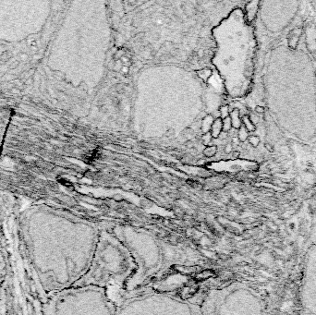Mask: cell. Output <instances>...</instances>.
Here are the masks:
<instances>
[{
  "label": "cell",
  "instance_id": "44dd1931",
  "mask_svg": "<svg viewBox=\"0 0 316 315\" xmlns=\"http://www.w3.org/2000/svg\"><path fill=\"white\" fill-rule=\"evenodd\" d=\"M174 133H175V129H172V128H171V129H168L167 130V131L165 132L164 137L166 138V139H169V138H171V137L173 136Z\"/></svg>",
  "mask_w": 316,
  "mask_h": 315
},
{
  "label": "cell",
  "instance_id": "7c38bea8",
  "mask_svg": "<svg viewBox=\"0 0 316 315\" xmlns=\"http://www.w3.org/2000/svg\"><path fill=\"white\" fill-rule=\"evenodd\" d=\"M241 121H242V125L247 129V130L249 132L254 131V130H255V125L251 122V120L249 116H247V115L243 116L242 118H241Z\"/></svg>",
  "mask_w": 316,
  "mask_h": 315
},
{
  "label": "cell",
  "instance_id": "d4e9b609",
  "mask_svg": "<svg viewBox=\"0 0 316 315\" xmlns=\"http://www.w3.org/2000/svg\"><path fill=\"white\" fill-rule=\"evenodd\" d=\"M184 11H185V13L188 14V15H191V14H193V12H194L192 8H184Z\"/></svg>",
  "mask_w": 316,
  "mask_h": 315
},
{
  "label": "cell",
  "instance_id": "484cf974",
  "mask_svg": "<svg viewBox=\"0 0 316 315\" xmlns=\"http://www.w3.org/2000/svg\"><path fill=\"white\" fill-rule=\"evenodd\" d=\"M80 88H81V90H84L85 91H87V90H88V86H87L85 82H81L80 85Z\"/></svg>",
  "mask_w": 316,
  "mask_h": 315
},
{
  "label": "cell",
  "instance_id": "8992f818",
  "mask_svg": "<svg viewBox=\"0 0 316 315\" xmlns=\"http://www.w3.org/2000/svg\"><path fill=\"white\" fill-rule=\"evenodd\" d=\"M115 315H201L199 305L172 295L146 292L125 297Z\"/></svg>",
  "mask_w": 316,
  "mask_h": 315
},
{
  "label": "cell",
  "instance_id": "8fae6325",
  "mask_svg": "<svg viewBox=\"0 0 316 315\" xmlns=\"http://www.w3.org/2000/svg\"><path fill=\"white\" fill-rule=\"evenodd\" d=\"M213 120H215V118H213V116H210V115H206L205 117L202 119L200 129H201L202 132L203 134L207 133V132H210L212 125L213 123Z\"/></svg>",
  "mask_w": 316,
  "mask_h": 315
},
{
  "label": "cell",
  "instance_id": "277c9868",
  "mask_svg": "<svg viewBox=\"0 0 316 315\" xmlns=\"http://www.w3.org/2000/svg\"><path fill=\"white\" fill-rule=\"evenodd\" d=\"M198 305L201 315H266L258 292L239 282L210 289Z\"/></svg>",
  "mask_w": 316,
  "mask_h": 315
},
{
  "label": "cell",
  "instance_id": "7402d4cb",
  "mask_svg": "<svg viewBox=\"0 0 316 315\" xmlns=\"http://www.w3.org/2000/svg\"><path fill=\"white\" fill-rule=\"evenodd\" d=\"M232 150H233V145L232 143H227L226 146H225V149H224V152H225L226 153L229 154L232 153Z\"/></svg>",
  "mask_w": 316,
  "mask_h": 315
},
{
  "label": "cell",
  "instance_id": "4fadbf2b",
  "mask_svg": "<svg viewBox=\"0 0 316 315\" xmlns=\"http://www.w3.org/2000/svg\"><path fill=\"white\" fill-rule=\"evenodd\" d=\"M203 155L205 157H213L217 153V146L215 145H209L206 146L202 151Z\"/></svg>",
  "mask_w": 316,
  "mask_h": 315
},
{
  "label": "cell",
  "instance_id": "4316f807",
  "mask_svg": "<svg viewBox=\"0 0 316 315\" xmlns=\"http://www.w3.org/2000/svg\"><path fill=\"white\" fill-rule=\"evenodd\" d=\"M265 148H266L267 150H268L269 152H273V151H274L273 146H272V145H270L269 143H266V144H265Z\"/></svg>",
  "mask_w": 316,
  "mask_h": 315
},
{
  "label": "cell",
  "instance_id": "3957f363",
  "mask_svg": "<svg viewBox=\"0 0 316 315\" xmlns=\"http://www.w3.org/2000/svg\"><path fill=\"white\" fill-rule=\"evenodd\" d=\"M116 303L105 289L74 285L45 299L42 315H115Z\"/></svg>",
  "mask_w": 316,
  "mask_h": 315
},
{
  "label": "cell",
  "instance_id": "9a60e30c",
  "mask_svg": "<svg viewBox=\"0 0 316 315\" xmlns=\"http://www.w3.org/2000/svg\"><path fill=\"white\" fill-rule=\"evenodd\" d=\"M182 137L187 140H193L195 137V130L192 128H186L182 131Z\"/></svg>",
  "mask_w": 316,
  "mask_h": 315
},
{
  "label": "cell",
  "instance_id": "7a4b0ae2",
  "mask_svg": "<svg viewBox=\"0 0 316 315\" xmlns=\"http://www.w3.org/2000/svg\"><path fill=\"white\" fill-rule=\"evenodd\" d=\"M137 272V263L128 247L110 228H104L100 229L88 271L75 285L103 288L118 304L133 290Z\"/></svg>",
  "mask_w": 316,
  "mask_h": 315
},
{
  "label": "cell",
  "instance_id": "d6986e66",
  "mask_svg": "<svg viewBox=\"0 0 316 315\" xmlns=\"http://www.w3.org/2000/svg\"><path fill=\"white\" fill-rule=\"evenodd\" d=\"M248 142H250V144L253 147H257L260 143V138L256 135H251L248 138Z\"/></svg>",
  "mask_w": 316,
  "mask_h": 315
},
{
  "label": "cell",
  "instance_id": "6da1fadb",
  "mask_svg": "<svg viewBox=\"0 0 316 315\" xmlns=\"http://www.w3.org/2000/svg\"><path fill=\"white\" fill-rule=\"evenodd\" d=\"M18 233L31 274L46 299L86 274L100 229L73 215L36 206L21 216Z\"/></svg>",
  "mask_w": 316,
  "mask_h": 315
},
{
  "label": "cell",
  "instance_id": "83f0119b",
  "mask_svg": "<svg viewBox=\"0 0 316 315\" xmlns=\"http://www.w3.org/2000/svg\"><path fill=\"white\" fill-rule=\"evenodd\" d=\"M157 23H158V24H163V20H161V19H159V20H157Z\"/></svg>",
  "mask_w": 316,
  "mask_h": 315
},
{
  "label": "cell",
  "instance_id": "ac0fdd59",
  "mask_svg": "<svg viewBox=\"0 0 316 315\" xmlns=\"http://www.w3.org/2000/svg\"><path fill=\"white\" fill-rule=\"evenodd\" d=\"M212 134L211 132H207V133H204L202 134V144H204L205 146H209V144H210V142H212Z\"/></svg>",
  "mask_w": 316,
  "mask_h": 315
},
{
  "label": "cell",
  "instance_id": "5b68a950",
  "mask_svg": "<svg viewBox=\"0 0 316 315\" xmlns=\"http://www.w3.org/2000/svg\"><path fill=\"white\" fill-rule=\"evenodd\" d=\"M128 247L138 266L133 290L138 288L148 278L156 274L163 266L164 255L158 240L143 229L130 226H116L110 228Z\"/></svg>",
  "mask_w": 316,
  "mask_h": 315
},
{
  "label": "cell",
  "instance_id": "9c48e42d",
  "mask_svg": "<svg viewBox=\"0 0 316 315\" xmlns=\"http://www.w3.org/2000/svg\"><path fill=\"white\" fill-rule=\"evenodd\" d=\"M210 132L212 134V137L215 139L218 138L221 135V133L223 132V123H222V119L220 118H215Z\"/></svg>",
  "mask_w": 316,
  "mask_h": 315
},
{
  "label": "cell",
  "instance_id": "30bf717a",
  "mask_svg": "<svg viewBox=\"0 0 316 315\" xmlns=\"http://www.w3.org/2000/svg\"><path fill=\"white\" fill-rule=\"evenodd\" d=\"M229 118L231 119V124H232V128H235L239 129L241 125H242V121L240 118V112L239 109H233L232 111H230L229 114Z\"/></svg>",
  "mask_w": 316,
  "mask_h": 315
},
{
  "label": "cell",
  "instance_id": "cb8c5ba5",
  "mask_svg": "<svg viewBox=\"0 0 316 315\" xmlns=\"http://www.w3.org/2000/svg\"><path fill=\"white\" fill-rule=\"evenodd\" d=\"M120 71L122 72L123 74H128L129 71V66H122V67H121Z\"/></svg>",
  "mask_w": 316,
  "mask_h": 315
},
{
  "label": "cell",
  "instance_id": "ba28073f",
  "mask_svg": "<svg viewBox=\"0 0 316 315\" xmlns=\"http://www.w3.org/2000/svg\"><path fill=\"white\" fill-rule=\"evenodd\" d=\"M5 213L0 202V309H1L5 283L7 280L8 258H7V230L5 222Z\"/></svg>",
  "mask_w": 316,
  "mask_h": 315
},
{
  "label": "cell",
  "instance_id": "ffe728a7",
  "mask_svg": "<svg viewBox=\"0 0 316 315\" xmlns=\"http://www.w3.org/2000/svg\"><path fill=\"white\" fill-rule=\"evenodd\" d=\"M125 54H126V52H125V50H124V49H119V50H118V51H116V52L115 53V56H114L115 60H116V61L120 60V59L122 58V57L125 56Z\"/></svg>",
  "mask_w": 316,
  "mask_h": 315
},
{
  "label": "cell",
  "instance_id": "603a6c76",
  "mask_svg": "<svg viewBox=\"0 0 316 315\" xmlns=\"http://www.w3.org/2000/svg\"><path fill=\"white\" fill-rule=\"evenodd\" d=\"M255 112L257 114H264V107H262L261 105H257L255 107Z\"/></svg>",
  "mask_w": 316,
  "mask_h": 315
},
{
  "label": "cell",
  "instance_id": "52a82bcc",
  "mask_svg": "<svg viewBox=\"0 0 316 315\" xmlns=\"http://www.w3.org/2000/svg\"><path fill=\"white\" fill-rule=\"evenodd\" d=\"M300 300L306 312L316 315V245L309 250L300 287Z\"/></svg>",
  "mask_w": 316,
  "mask_h": 315
},
{
  "label": "cell",
  "instance_id": "e0dca14e",
  "mask_svg": "<svg viewBox=\"0 0 316 315\" xmlns=\"http://www.w3.org/2000/svg\"><path fill=\"white\" fill-rule=\"evenodd\" d=\"M222 123H223V131L227 132L229 131L232 128V124H231V119L229 117H227L226 118L222 119Z\"/></svg>",
  "mask_w": 316,
  "mask_h": 315
},
{
  "label": "cell",
  "instance_id": "5bb4252c",
  "mask_svg": "<svg viewBox=\"0 0 316 315\" xmlns=\"http://www.w3.org/2000/svg\"><path fill=\"white\" fill-rule=\"evenodd\" d=\"M249 131L247 130V129L244 127L243 125H241V127L239 129V133H238V139H239L240 142H245V140H248L249 138Z\"/></svg>",
  "mask_w": 316,
  "mask_h": 315
},
{
  "label": "cell",
  "instance_id": "2e32d148",
  "mask_svg": "<svg viewBox=\"0 0 316 315\" xmlns=\"http://www.w3.org/2000/svg\"><path fill=\"white\" fill-rule=\"evenodd\" d=\"M219 114H220V118L221 119H224V118H226L227 117H229V114H230L229 106H228L227 105H222L220 107V109H219Z\"/></svg>",
  "mask_w": 316,
  "mask_h": 315
}]
</instances>
